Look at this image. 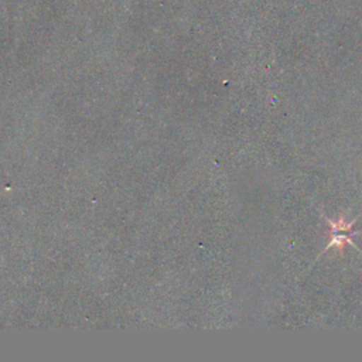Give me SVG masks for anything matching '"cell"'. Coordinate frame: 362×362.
Listing matches in <instances>:
<instances>
[{"label":"cell","instance_id":"6da1fadb","mask_svg":"<svg viewBox=\"0 0 362 362\" xmlns=\"http://www.w3.org/2000/svg\"><path fill=\"white\" fill-rule=\"evenodd\" d=\"M361 215H362V214H359L356 218H354V219L349 221V222L345 221V216H344V215H339V218H338L337 221H332L331 218H328V216L321 211V216L325 219V222H327L328 226H329V235H328L329 240H328V243L325 245V247L322 249V252L317 256V259H320V256L324 255V253H325L328 249H331V247H337V249L339 250V253L344 255V250H345V246H346V245H351L354 249H356L359 253H362L361 249H358V246H356V245L354 243V240H352L354 236L362 235V230H354V225L356 223V221L359 219Z\"/></svg>","mask_w":362,"mask_h":362}]
</instances>
